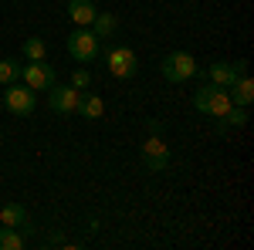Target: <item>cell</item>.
Listing matches in <instances>:
<instances>
[{
	"mask_svg": "<svg viewBox=\"0 0 254 250\" xmlns=\"http://www.w3.org/2000/svg\"><path fill=\"white\" fill-rule=\"evenodd\" d=\"M193 108L200 112V115L224 118V112L231 108V95H227V88H220V85H214V81H203V85L193 92Z\"/></svg>",
	"mask_w": 254,
	"mask_h": 250,
	"instance_id": "cell-1",
	"label": "cell"
},
{
	"mask_svg": "<svg viewBox=\"0 0 254 250\" xmlns=\"http://www.w3.org/2000/svg\"><path fill=\"white\" fill-rule=\"evenodd\" d=\"M196 58L193 54H187V51H173V54H166V58L159 61V71H163V78L166 81H173V85H180V81H187V78L196 75Z\"/></svg>",
	"mask_w": 254,
	"mask_h": 250,
	"instance_id": "cell-2",
	"label": "cell"
},
{
	"mask_svg": "<svg viewBox=\"0 0 254 250\" xmlns=\"http://www.w3.org/2000/svg\"><path fill=\"white\" fill-rule=\"evenodd\" d=\"M98 51H102V41H98L88 27L71 31V38H68V54L78 61V64H92V61L98 58Z\"/></svg>",
	"mask_w": 254,
	"mask_h": 250,
	"instance_id": "cell-3",
	"label": "cell"
},
{
	"mask_svg": "<svg viewBox=\"0 0 254 250\" xmlns=\"http://www.w3.org/2000/svg\"><path fill=\"white\" fill-rule=\"evenodd\" d=\"M3 105L14 112V115H34V108H38V92H31L24 81H10L7 85V92H3Z\"/></svg>",
	"mask_w": 254,
	"mask_h": 250,
	"instance_id": "cell-4",
	"label": "cell"
},
{
	"mask_svg": "<svg viewBox=\"0 0 254 250\" xmlns=\"http://www.w3.org/2000/svg\"><path fill=\"white\" fill-rule=\"evenodd\" d=\"M20 81L31 92H48L55 85V68L44 61H27V64H20Z\"/></svg>",
	"mask_w": 254,
	"mask_h": 250,
	"instance_id": "cell-5",
	"label": "cell"
},
{
	"mask_svg": "<svg viewBox=\"0 0 254 250\" xmlns=\"http://www.w3.org/2000/svg\"><path fill=\"white\" fill-rule=\"evenodd\" d=\"M78 98L81 92L71 85H51L48 88V108L55 115H71V112H78Z\"/></svg>",
	"mask_w": 254,
	"mask_h": 250,
	"instance_id": "cell-6",
	"label": "cell"
},
{
	"mask_svg": "<svg viewBox=\"0 0 254 250\" xmlns=\"http://www.w3.org/2000/svg\"><path fill=\"white\" fill-rule=\"evenodd\" d=\"M105 64L116 78H132L139 71V58L132 48H109L105 51Z\"/></svg>",
	"mask_w": 254,
	"mask_h": 250,
	"instance_id": "cell-7",
	"label": "cell"
},
{
	"mask_svg": "<svg viewBox=\"0 0 254 250\" xmlns=\"http://www.w3.org/2000/svg\"><path fill=\"white\" fill-rule=\"evenodd\" d=\"M142 166H146V173H163L170 166V149L159 135H149L142 142Z\"/></svg>",
	"mask_w": 254,
	"mask_h": 250,
	"instance_id": "cell-8",
	"label": "cell"
},
{
	"mask_svg": "<svg viewBox=\"0 0 254 250\" xmlns=\"http://www.w3.org/2000/svg\"><path fill=\"white\" fill-rule=\"evenodd\" d=\"M248 71V61H214L207 71H203V81H214V85H220V88H231V81H234L237 75H244Z\"/></svg>",
	"mask_w": 254,
	"mask_h": 250,
	"instance_id": "cell-9",
	"label": "cell"
},
{
	"mask_svg": "<svg viewBox=\"0 0 254 250\" xmlns=\"http://www.w3.org/2000/svg\"><path fill=\"white\" fill-rule=\"evenodd\" d=\"M227 95H231V105H251L254 101V81H251V75L244 71V75H237L234 81H231V88H227Z\"/></svg>",
	"mask_w": 254,
	"mask_h": 250,
	"instance_id": "cell-10",
	"label": "cell"
},
{
	"mask_svg": "<svg viewBox=\"0 0 254 250\" xmlns=\"http://www.w3.org/2000/svg\"><path fill=\"white\" fill-rule=\"evenodd\" d=\"M98 7L92 0H68V17L71 24H78V27H92V20H95Z\"/></svg>",
	"mask_w": 254,
	"mask_h": 250,
	"instance_id": "cell-11",
	"label": "cell"
},
{
	"mask_svg": "<svg viewBox=\"0 0 254 250\" xmlns=\"http://www.w3.org/2000/svg\"><path fill=\"white\" fill-rule=\"evenodd\" d=\"M102 112H105V101H102L95 92H81V98H78V115L81 118H102Z\"/></svg>",
	"mask_w": 254,
	"mask_h": 250,
	"instance_id": "cell-12",
	"label": "cell"
},
{
	"mask_svg": "<svg viewBox=\"0 0 254 250\" xmlns=\"http://www.w3.org/2000/svg\"><path fill=\"white\" fill-rule=\"evenodd\" d=\"M0 223L17 230V227H24V223H27V210H24L20 203H7V206L0 210Z\"/></svg>",
	"mask_w": 254,
	"mask_h": 250,
	"instance_id": "cell-13",
	"label": "cell"
},
{
	"mask_svg": "<svg viewBox=\"0 0 254 250\" xmlns=\"http://www.w3.org/2000/svg\"><path fill=\"white\" fill-rule=\"evenodd\" d=\"M92 34H95L98 41H109L112 34H116V27H119V20L112 17V14H95V20H92Z\"/></svg>",
	"mask_w": 254,
	"mask_h": 250,
	"instance_id": "cell-14",
	"label": "cell"
},
{
	"mask_svg": "<svg viewBox=\"0 0 254 250\" xmlns=\"http://www.w3.org/2000/svg\"><path fill=\"white\" fill-rule=\"evenodd\" d=\"M24 58L27 61H44L48 58V44H44V38H27L24 41Z\"/></svg>",
	"mask_w": 254,
	"mask_h": 250,
	"instance_id": "cell-15",
	"label": "cell"
},
{
	"mask_svg": "<svg viewBox=\"0 0 254 250\" xmlns=\"http://www.w3.org/2000/svg\"><path fill=\"white\" fill-rule=\"evenodd\" d=\"M20 78V64L14 58H0V85H10Z\"/></svg>",
	"mask_w": 254,
	"mask_h": 250,
	"instance_id": "cell-16",
	"label": "cell"
},
{
	"mask_svg": "<svg viewBox=\"0 0 254 250\" xmlns=\"http://www.w3.org/2000/svg\"><path fill=\"white\" fill-rule=\"evenodd\" d=\"M20 247H24L20 233L14 227H0V250H20Z\"/></svg>",
	"mask_w": 254,
	"mask_h": 250,
	"instance_id": "cell-17",
	"label": "cell"
},
{
	"mask_svg": "<svg viewBox=\"0 0 254 250\" xmlns=\"http://www.w3.org/2000/svg\"><path fill=\"white\" fill-rule=\"evenodd\" d=\"M220 122H224V125H237V129H241V125H248V108H244V105H231V108L224 112V118H220Z\"/></svg>",
	"mask_w": 254,
	"mask_h": 250,
	"instance_id": "cell-18",
	"label": "cell"
},
{
	"mask_svg": "<svg viewBox=\"0 0 254 250\" xmlns=\"http://www.w3.org/2000/svg\"><path fill=\"white\" fill-rule=\"evenodd\" d=\"M71 88H78V92L92 88V71H88V68H78V71L71 75Z\"/></svg>",
	"mask_w": 254,
	"mask_h": 250,
	"instance_id": "cell-19",
	"label": "cell"
}]
</instances>
